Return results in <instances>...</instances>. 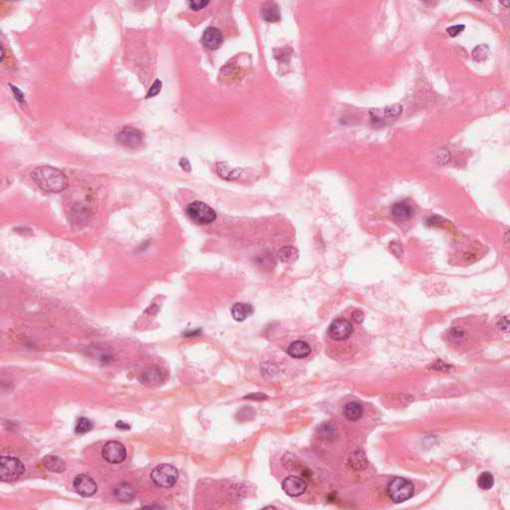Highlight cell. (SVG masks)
Returning <instances> with one entry per match:
<instances>
[{
	"instance_id": "obj_12",
	"label": "cell",
	"mask_w": 510,
	"mask_h": 510,
	"mask_svg": "<svg viewBox=\"0 0 510 510\" xmlns=\"http://www.w3.org/2000/svg\"><path fill=\"white\" fill-rule=\"evenodd\" d=\"M203 45L211 50L218 49L223 42V37L221 32L215 27H209L205 29L202 36Z\"/></svg>"
},
{
	"instance_id": "obj_17",
	"label": "cell",
	"mask_w": 510,
	"mask_h": 510,
	"mask_svg": "<svg viewBox=\"0 0 510 510\" xmlns=\"http://www.w3.org/2000/svg\"><path fill=\"white\" fill-rule=\"evenodd\" d=\"M392 216L398 221H407L412 216V207L407 202L395 203L392 207Z\"/></svg>"
},
{
	"instance_id": "obj_13",
	"label": "cell",
	"mask_w": 510,
	"mask_h": 510,
	"mask_svg": "<svg viewBox=\"0 0 510 510\" xmlns=\"http://www.w3.org/2000/svg\"><path fill=\"white\" fill-rule=\"evenodd\" d=\"M113 495L117 500L121 502H130L136 496V490L132 484L128 482H121L114 486Z\"/></svg>"
},
{
	"instance_id": "obj_6",
	"label": "cell",
	"mask_w": 510,
	"mask_h": 510,
	"mask_svg": "<svg viewBox=\"0 0 510 510\" xmlns=\"http://www.w3.org/2000/svg\"><path fill=\"white\" fill-rule=\"evenodd\" d=\"M353 334V326L345 318H338L332 322L328 329L330 339L336 342L345 341Z\"/></svg>"
},
{
	"instance_id": "obj_15",
	"label": "cell",
	"mask_w": 510,
	"mask_h": 510,
	"mask_svg": "<svg viewBox=\"0 0 510 510\" xmlns=\"http://www.w3.org/2000/svg\"><path fill=\"white\" fill-rule=\"evenodd\" d=\"M163 378L164 374L162 370L159 367H152L141 375L140 381L142 382V384L150 387L158 385L160 382L163 381Z\"/></svg>"
},
{
	"instance_id": "obj_5",
	"label": "cell",
	"mask_w": 510,
	"mask_h": 510,
	"mask_svg": "<svg viewBox=\"0 0 510 510\" xmlns=\"http://www.w3.org/2000/svg\"><path fill=\"white\" fill-rule=\"evenodd\" d=\"M188 217L198 224H207L216 219V213L202 201H194L186 207Z\"/></svg>"
},
{
	"instance_id": "obj_27",
	"label": "cell",
	"mask_w": 510,
	"mask_h": 510,
	"mask_svg": "<svg viewBox=\"0 0 510 510\" xmlns=\"http://www.w3.org/2000/svg\"><path fill=\"white\" fill-rule=\"evenodd\" d=\"M464 29H465V26H464V25H462V24H459V25H452V26H450V27H448V28L446 29V32L448 33L449 36H451V37H456V36L460 35V34H461V32L464 30Z\"/></svg>"
},
{
	"instance_id": "obj_33",
	"label": "cell",
	"mask_w": 510,
	"mask_h": 510,
	"mask_svg": "<svg viewBox=\"0 0 510 510\" xmlns=\"http://www.w3.org/2000/svg\"><path fill=\"white\" fill-rule=\"evenodd\" d=\"M116 427H117V428H121V429H124V430H126V429H129V428H130V427H129L126 423H124V422H118V423L116 424Z\"/></svg>"
},
{
	"instance_id": "obj_28",
	"label": "cell",
	"mask_w": 510,
	"mask_h": 510,
	"mask_svg": "<svg viewBox=\"0 0 510 510\" xmlns=\"http://www.w3.org/2000/svg\"><path fill=\"white\" fill-rule=\"evenodd\" d=\"M210 4V1H203V0H199V1H191L190 2V7L195 10V11H198V10H200L202 8H204L205 6H207Z\"/></svg>"
},
{
	"instance_id": "obj_2",
	"label": "cell",
	"mask_w": 510,
	"mask_h": 510,
	"mask_svg": "<svg viewBox=\"0 0 510 510\" xmlns=\"http://www.w3.org/2000/svg\"><path fill=\"white\" fill-rule=\"evenodd\" d=\"M387 493L394 502L401 503L412 497L414 494V487L411 481L406 478L396 477L389 483Z\"/></svg>"
},
{
	"instance_id": "obj_22",
	"label": "cell",
	"mask_w": 510,
	"mask_h": 510,
	"mask_svg": "<svg viewBox=\"0 0 510 510\" xmlns=\"http://www.w3.org/2000/svg\"><path fill=\"white\" fill-rule=\"evenodd\" d=\"M280 260L285 263H293L298 258V250L294 247H282L278 252Z\"/></svg>"
},
{
	"instance_id": "obj_34",
	"label": "cell",
	"mask_w": 510,
	"mask_h": 510,
	"mask_svg": "<svg viewBox=\"0 0 510 510\" xmlns=\"http://www.w3.org/2000/svg\"><path fill=\"white\" fill-rule=\"evenodd\" d=\"M3 59H4V49L1 46V61H3Z\"/></svg>"
},
{
	"instance_id": "obj_26",
	"label": "cell",
	"mask_w": 510,
	"mask_h": 510,
	"mask_svg": "<svg viewBox=\"0 0 510 510\" xmlns=\"http://www.w3.org/2000/svg\"><path fill=\"white\" fill-rule=\"evenodd\" d=\"M161 90H162V82L159 79H157L154 82V84L150 86V88L148 90V94H147V99L157 96L161 92Z\"/></svg>"
},
{
	"instance_id": "obj_18",
	"label": "cell",
	"mask_w": 510,
	"mask_h": 510,
	"mask_svg": "<svg viewBox=\"0 0 510 510\" xmlns=\"http://www.w3.org/2000/svg\"><path fill=\"white\" fill-rule=\"evenodd\" d=\"M343 414L350 422H357L362 419L364 409L362 405L357 402H350L343 408Z\"/></svg>"
},
{
	"instance_id": "obj_32",
	"label": "cell",
	"mask_w": 510,
	"mask_h": 510,
	"mask_svg": "<svg viewBox=\"0 0 510 510\" xmlns=\"http://www.w3.org/2000/svg\"><path fill=\"white\" fill-rule=\"evenodd\" d=\"M498 326H499L501 329L507 331V330H508V319H507V317H505V318L501 319V320H500V322H499V324H498Z\"/></svg>"
},
{
	"instance_id": "obj_1",
	"label": "cell",
	"mask_w": 510,
	"mask_h": 510,
	"mask_svg": "<svg viewBox=\"0 0 510 510\" xmlns=\"http://www.w3.org/2000/svg\"><path fill=\"white\" fill-rule=\"evenodd\" d=\"M32 179L40 188L49 193H60L68 185L66 176L60 169L48 165L37 167L32 173Z\"/></svg>"
},
{
	"instance_id": "obj_7",
	"label": "cell",
	"mask_w": 510,
	"mask_h": 510,
	"mask_svg": "<svg viewBox=\"0 0 510 510\" xmlns=\"http://www.w3.org/2000/svg\"><path fill=\"white\" fill-rule=\"evenodd\" d=\"M103 459L110 463L118 464L126 460L127 450L125 446L119 442H108L102 449Z\"/></svg>"
},
{
	"instance_id": "obj_20",
	"label": "cell",
	"mask_w": 510,
	"mask_h": 510,
	"mask_svg": "<svg viewBox=\"0 0 510 510\" xmlns=\"http://www.w3.org/2000/svg\"><path fill=\"white\" fill-rule=\"evenodd\" d=\"M44 467L51 473H63L66 468V464L64 461L56 456H48L43 459L42 461Z\"/></svg>"
},
{
	"instance_id": "obj_14",
	"label": "cell",
	"mask_w": 510,
	"mask_h": 510,
	"mask_svg": "<svg viewBox=\"0 0 510 510\" xmlns=\"http://www.w3.org/2000/svg\"><path fill=\"white\" fill-rule=\"evenodd\" d=\"M311 347L302 340H298L292 342L287 348V354L295 359H303L310 355Z\"/></svg>"
},
{
	"instance_id": "obj_16",
	"label": "cell",
	"mask_w": 510,
	"mask_h": 510,
	"mask_svg": "<svg viewBox=\"0 0 510 510\" xmlns=\"http://www.w3.org/2000/svg\"><path fill=\"white\" fill-rule=\"evenodd\" d=\"M231 314L235 321L242 322L253 314V307L248 303H235L231 308Z\"/></svg>"
},
{
	"instance_id": "obj_3",
	"label": "cell",
	"mask_w": 510,
	"mask_h": 510,
	"mask_svg": "<svg viewBox=\"0 0 510 510\" xmlns=\"http://www.w3.org/2000/svg\"><path fill=\"white\" fill-rule=\"evenodd\" d=\"M22 461L14 457L2 456L0 459V478L3 482L15 481L24 474Z\"/></svg>"
},
{
	"instance_id": "obj_8",
	"label": "cell",
	"mask_w": 510,
	"mask_h": 510,
	"mask_svg": "<svg viewBox=\"0 0 510 510\" xmlns=\"http://www.w3.org/2000/svg\"><path fill=\"white\" fill-rule=\"evenodd\" d=\"M117 140L120 144L129 148H139L143 144V136L139 130L132 127H125L117 134Z\"/></svg>"
},
{
	"instance_id": "obj_29",
	"label": "cell",
	"mask_w": 510,
	"mask_h": 510,
	"mask_svg": "<svg viewBox=\"0 0 510 510\" xmlns=\"http://www.w3.org/2000/svg\"><path fill=\"white\" fill-rule=\"evenodd\" d=\"M352 318H353V320H354L356 323L361 324L363 321H364L365 315H364V313H363L362 311H360V310H355V311H353V313H352Z\"/></svg>"
},
{
	"instance_id": "obj_30",
	"label": "cell",
	"mask_w": 510,
	"mask_h": 510,
	"mask_svg": "<svg viewBox=\"0 0 510 510\" xmlns=\"http://www.w3.org/2000/svg\"><path fill=\"white\" fill-rule=\"evenodd\" d=\"M10 87H11V89H12V91H13L14 95H15V99H16L17 101H19V102H21V103H23V102L25 103V100H24V95H23V93H22V92H21V91H20L17 87H15V86L10 85Z\"/></svg>"
},
{
	"instance_id": "obj_21",
	"label": "cell",
	"mask_w": 510,
	"mask_h": 510,
	"mask_svg": "<svg viewBox=\"0 0 510 510\" xmlns=\"http://www.w3.org/2000/svg\"><path fill=\"white\" fill-rule=\"evenodd\" d=\"M349 464L353 469L360 470V469H363L367 466L368 461H367L366 456L362 450H356V451L351 454Z\"/></svg>"
},
{
	"instance_id": "obj_11",
	"label": "cell",
	"mask_w": 510,
	"mask_h": 510,
	"mask_svg": "<svg viewBox=\"0 0 510 510\" xmlns=\"http://www.w3.org/2000/svg\"><path fill=\"white\" fill-rule=\"evenodd\" d=\"M402 113H403V106L401 104H395L392 106H387L381 110H375L371 112V115L373 116L372 118L373 121L379 122L381 124H385L387 121L396 119L398 117L402 115Z\"/></svg>"
},
{
	"instance_id": "obj_23",
	"label": "cell",
	"mask_w": 510,
	"mask_h": 510,
	"mask_svg": "<svg viewBox=\"0 0 510 510\" xmlns=\"http://www.w3.org/2000/svg\"><path fill=\"white\" fill-rule=\"evenodd\" d=\"M494 484V478L490 473H482L478 478H477V485L483 489V490H488L490 489Z\"/></svg>"
},
{
	"instance_id": "obj_19",
	"label": "cell",
	"mask_w": 510,
	"mask_h": 510,
	"mask_svg": "<svg viewBox=\"0 0 510 510\" xmlns=\"http://www.w3.org/2000/svg\"><path fill=\"white\" fill-rule=\"evenodd\" d=\"M279 6L274 2H265L261 6V16L267 22H277L280 20Z\"/></svg>"
},
{
	"instance_id": "obj_9",
	"label": "cell",
	"mask_w": 510,
	"mask_h": 510,
	"mask_svg": "<svg viewBox=\"0 0 510 510\" xmlns=\"http://www.w3.org/2000/svg\"><path fill=\"white\" fill-rule=\"evenodd\" d=\"M75 490L84 497H90L97 493L98 486L96 481L87 475L77 476L74 479Z\"/></svg>"
},
{
	"instance_id": "obj_24",
	"label": "cell",
	"mask_w": 510,
	"mask_h": 510,
	"mask_svg": "<svg viewBox=\"0 0 510 510\" xmlns=\"http://www.w3.org/2000/svg\"><path fill=\"white\" fill-rule=\"evenodd\" d=\"M488 52H489V47L487 45H479V46H477L474 51H473V56H474V59L477 61V62H481V61H484L486 58H487V55H488Z\"/></svg>"
},
{
	"instance_id": "obj_35",
	"label": "cell",
	"mask_w": 510,
	"mask_h": 510,
	"mask_svg": "<svg viewBox=\"0 0 510 510\" xmlns=\"http://www.w3.org/2000/svg\"><path fill=\"white\" fill-rule=\"evenodd\" d=\"M500 3H501V4H503V5H506V6H508V5H509V2H500Z\"/></svg>"
},
{
	"instance_id": "obj_31",
	"label": "cell",
	"mask_w": 510,
	"mask_h": 510,
	"mask_svg": "<svg viewBox=\"0 0 510 510\" xmlns=\"http://www.w3.org/2000/svg\"><path fill=\"white\" fill-rule=\"evenodd\" d=\"M180 165L186 172H190L192 169V165L186 158H181V161H180Z\"/></svg>"
},
{
	"instance_id": "obj_4",
	"label": "cell",
	"mask_w": 510,
	"mask_h": 510,
	"mask_svg": "<svg viewBox=\"0 0 510 510\" xmlns=\"http://www.w3.org/2000/svg\"><path fill=\"white\" fill-rule=\"evenodd\" d=\"M150 478L153 482L160 487H171L177 482L179 471L172 464L163 463L153 469Z\"/></svg>"
},
{
	"instance_id": "obj_10",
	"label": "cell",
	"mask_w": 510,
	"mask_h": 510,
	"mask_svg": "<svg viewBox=\"0 0 510 510\" xmlns=\"http://www.w3.org/2000/svg\"><path fill=\"white\" fill-rule=\"evenodd\" d=\"M281 487H282L283 492L287 495L292 496V497H297V496H300V495L305 494L306 488H307V484L302 478L294 477V476H290V477H286L282 481Z\"/></svg>"
},
{
	"instance_id": "obj_25",
	"label": "cell",
	"mask_w": 510,
	"mask_h": 510,
	"mask_svg": "<svg viewBox=\"0 0 510 510\" xmlns=\"http://www.w3.org/2000/svg\"><path fill=\"white\" fill-rule=\"evenodd\" d=\"M92 428H93V424L91 423V421L86 419V418H81L76 423L75 432L76 433H86V432L90 431Z\"/></svg>"
}]
</instances>
